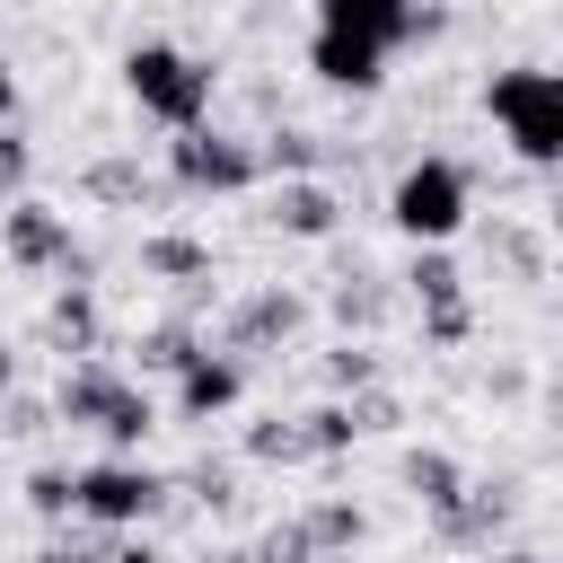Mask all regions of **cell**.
Listing matches in <instances>:
<instances>
[{
  "label": "cell",
  "instance_id": "25",
  "mask_svg": "<svg viewBox=\"0 0 563 563\" xmlns=\"http://www.w3.org/2000/svg\"><path fill=\"white\" fill-rule=\"evenodd\" d=\"M167 493H185V501H202V510H238V466H220V457H202V466H185Z\"/></svg>",
  "mask_w": 563,
  "mask_h": 563
},
{
  "label": "cell",
  "instance_id": "24",
  "mask_svg": "<svg viewBox=\"0 0 563 563\" xmlns=\"http://www.w3.org/2000/svg\"><path fill=\"white\" fill-rule=\"evenodd\" d=\"M194 352H202V334H194V317H167V325H150V334L132 343V361H141V369H167V378H176V369H185Z\"/></svg>",
  "mask_w": 563,
  "mask_h": 563
},
{
  "label": "cell",
  "instance_id": "22",
  "mask_svg": "<svg viewBox=\"0 0 563 563\" xmlns=\"http://www.w3.org/2000/svg\"><path fill=\"white\" fill-rule=\"evenodd\" d=\"M255 158H264V176H317L334 150H325V132H299V123H282V132H273Z\"/></svg>",
  "mask_w": 563,
  "mask_h": 563
},
{
  "label": "cell",
  "instance_id": "1",
  "mask_svg": "<svg viewBox=\"0 0 563 563\" xmlns=\"http://www.w3.org/2000/svg\"><path fill=\"white\" fill-rule=\"evenodd\" d=\"M53 422H70V431H106V440H114V457H132V449L158 431V405H150V387H141V378H114V369L79 361V369L53 387Z\"/></svg>",
  "mask_w": 563,
  "mask_h": 563
},
{
  "label": "cell",
  "instance_id": "8",
  "mask_svg": "<svg viewBox=\"0 0 563 563\" xmlns=\"http://www.w3.org/2000/svg\"><path fill=\"white\" fill-rule=\"evenodd\" d=\"M317 26H325V35H352V44L396 53V44L440 35V26H449V9H431V0H317Z\"/></svg>",
  "mask_w": 563,
  "mask_h": 563
},
{
  "label": "cell",
  "instance_id": "34",
  "mask_svg": "<svg viewBox=\"0 0 563 563\" xmlns=\"http://www.w3.org/2000/svg\"><path fill=\"white\" fill-rule=\"evenodd\" d=\"M18 114V79H9V62H0V123Z\"/></svg>",
  "mask_w": 563,
  "mask_h": 563
},
{
  "label": "cell",
  "instance_id": "9",
  "mask_svg": "<svg viewBox=\"0 0 563 563\" xmlns=\"http://www.w3.org/2000/svg\"><path fill=\"white\" fill-rule=\"evenodd\" d=\"M299 325H308V299L299 290H246L238 308H229V325H220V352L229 361H264V352H282V343H299Z\"/></svg>",
  "mask_w": 563,
  "mask_h": 563
},
{
  "label": "cell",
  "instance_id": "32",
  "mask_svg": "<svg viewBox=\"0 0 563 563\" xmlns=\"http://www.w3.org/2000/svg\"><path fill=\"white\" fill-rule=\"evenodd\" d=\"M106 554H114V545H97V537H53L35 563H106Z\"/></svg>",
  "mask_w": 563,
  "mask_h": 563
},
{
  "label": "cell",
  "instance_id": "13",
  "mask_svg": "<svg viewBox=\"0 0 563 563\" xmlns=\"http://www.w3.org/2000/svg\"><path fill=\"white\" fill-rule=\"evenodd\" d=\"M308 70L325 79V88H343V97H369L378 79H387V53L378 44H352V35H308Z\"/></svg>",
  "mask_w": 563,
  "mask_h": 563
},
{
  "label": "cell",
  "instance_id": "14",
  "mask_svg": "<svg viewBox=\"0 0 563 563\" xmlns=\"http://www.w3.org/2000/svg\"><path fill=\"white\" fill-rule=\"evenodd\" d=\"M264 220H273L282 238H334V229H343V202H334V185H317V176H282Z\"/></svg>",
  "mask_w": 563,
  "mask_h": 563
},
{
  "label": "cell",
  "instance_id": "10",
  "mask_svg": "<svg viewBox=\"0 0 563 563\" xmlns=\"http://www.w3.org/2000/svg\"><path fill=\"white\" fill-rule=\"evenodd\" d=\"M238 396H246V361H229V352H211V343L176 369V413H185V422H220Z\"/></svg>",
  "mask_w": 563,
  "mask_h": 563
},
{
  "label": "cell",
  "instance_id": "2",
  "mask_svg": "<svg viewBox=\"0 0 563 563\" xmlns=\"http://www.w3.org/2000/svg\"><path fill=\"white\" fill-rule=\"evenodd\" d=\"M484 114L501 123V141L528 167H554L563 158V79L554 70H493L484 79Z\"/></svg>",
  "mask_w": 563,
  "mask_h": 563
},
{
  "label": "cell",
  "instance_id": "27",
  "mask_svg": "<svg viewBox=\"0 0 563 563\" xmlns=\"http://www.w3.org/2000/svg\"><path fill=\"white\" fill-rule=\"evenodd\" d=\"M26 510L62 528V519H70V466H35V475H26Z\"/></svg>",
  "mask_w": 563,
  "mask_h": 563
},
{
  "label": "cell",
  "instance_id": "6",
  "mask_svg": "<svg viewBox=\"0 0 563 563\" xmlns=\"http://www.w3.org/2000/svg\"><path fill=\"white\" fill-rule=\"evenodd\" d=\"M0 255H9L18 273H62V282H88V273H97V255L70 238V211H53V202H35V194H9V211H0Z\"/></svg>",
  "mask_w": 563,
  "mask_h": 563
},
{
  "label": "cell",
  "instance_id": "20",
  "mask_svg": "<svg viewBox=\"0 0 563 563\" xmlns=\"http://www.w3.org/2000/svg\"><path fill=\"white\" fill-rule=\"evenodd\" d=\"M405 282H413V299H422V308H457V299H466V273H457V255H449V246H413Z\"/></svg>",
  "mask_w": 563,
  "mask_h": 563
},
{
  "label": "cell",
  "instance_id": "36",
  "mask_svg": "<svg viewBox=\"0 0 563 563\" xmlns=\"http://www.w3.org/2000/svg\"><path fill=\"white\" fill-rule=\"evenodd\" d=\"M501 563H554V554H537V545H510V554H501Z\"/></svg>",
  "mask_w": 563,
  "mask_h": 563
},
{
  "label": "cell",
  "instance_id": "7",
  "mask_svg": "<svg viewBox=\"0 0 563 563\" xmlns=\"http://www.w3.org/2000/svg\"><path fill=\"white\" fill-rule=\"evenodd\" d=\"M167 176H176L185 194H246V185L264 176V158H255V141L194 123V132H176V141H167Z\"/></svg>",
  "mask_w": 563,
  "mask_h": 563
},
{
  "label": "cell",
  "instance_id": "17",
  "mask_svg": "<svg viewBox=\"0 0 563 563\" xmlns=\"http://www.w3.org/2000/svg\"><path fill=\"white\" fill-rule=\"evenodd\" d=\"M325 308H334V325H343V334H378V325H387V282L352 264V273H334Z\"/></svg>",
  "mask_w": 563,
  "mask_h": 563
},
{
  "label": "cell",
  "instance_id": "3",
  "mask_svg": "<svg viewBox=\"0 0 563 563\" xmlns=\"http://www.w3.org/2000/svg\"><path fill=\"white\" fill-rule=\"evenodd\" d=\"M176 493H167V475L158 466H141V457H97V466H70V519H88V528H150L158 510H167Z\"/></svg>",
  "mask_w": 563,
  "mask_h": 563
},
{
  "label": "cell",
  "instance_id": "5",
  "mask_svg": "<svg viewBox=\"0 0 563 563\" xmlns=\"http://www.w3.org/2000/svg\"><path fill=\"white\" fill-rule=\"evenodd\" d=\"M387 220L413 238V246H449L466 229V167L457 158H413L387 194Z\"/></svg>",
  "mask_w": 563,
  "mask_h": 563
},
{
  "label": "cell",
  "instance_id": "26",
  "mask_svg": "<svg viewBox=\"0 0 563 563\" xmlns=\"http://www.w3.org/2000/svg\"><path fill=\"white\" fill-rule=\"evenodd\" d=\"M299 431H308V457H343L361 431H352V413H343V396L334 405H317V413H299Z\"/></svg>",
  "mask_w": 563,
  "mask_h": 563
},
{
  "label": "cell",
  "instance_id": "23",
  "mask_svg": "<svg viewBox=\"0 0 563 563\" xmlns=\"http://www.w3.org/2000/svg\"><path fill=\"white\" fill-rule=\"evenodd\" d=\"M246 457H255V466H308V431H299V413H264V422H246Z\"/></svg>",
  "mask_w": 563,
  "mask_h": 563
},
{
  "label": "cell",
  "instance_id": "37",
  "mask_svg": "<svg viewBox=\"0 0 563 563\" xmlns=\"http://www.w3.org/2000/svg\"><path fill=\"white\" fill-rule=\"evenodd\" d=\"M211 563H264V554H255V545H229V554H211Z\"/></svg>",
  "mask_w": 563,
  "mask_h": 563
},
{
  "label": "cell",
  "instance_id": "4",
  "mask_svg": "<svg viewBox=\"0 0 563 563\" xmlns=\"http://www.w3.org/2000/svg\"><path fill=\"white\" fill-rule=\"evenodd\" d=\"M123 88H132V106H141L150 123H167V132H194V123L211 114V70H202L194 53H176V44H132V53H123Z\"/></svg>",
  "mask_w": 563,
  "mask_h": 563
},
{
  "label": "cell",
  "instance_id": "30",
  "mask_svg": "<svg viewBox=\"0 0 563 563\" xmlns=\"http://www.w3.org/2000/svg\"><path fill=\"white\" fill-rule=\"evenodd\" d=\"M466 334H475V308H466V299H457V308H422V343H440V352H457Z\"/></svg>",
  "mask_w": 563,
  "mask_h": 563
},
{
  "label": "cell",
  "instance_id": "15",
  "mask_svg": "<svg viewBox=\"0 0 563 563\" xmlns=\"http://www.w3.org/2000/svg\"><path fill=\"white\" fill-rule=\"evenodd\" d=\"M290 528L308 537V554H317V563H334V554H352V545L369 537V519H361V501H352V493H325V501H308Z\"/></svg>",
  "mask_w": 563,
  "mask_h": 563
},
{
  "label": "cell",
  "instance_id": "28",
  "mask_svg": "<svg viewBox=\"0 0 563 563\" xmlns=\"http://www.w3.org/2000/svg\"><path fill=\"white\" fill-rule=\"evenodd\" d=\"M343 413H352V431L369 440V431H396L405 422V405L387 396V387H361V396H343Z\"/></svg>",
  "mask_w": 563,
  "mask_h": 563
},
{
  "label": "cell",
  "instance_id": "31",
  "mask_svg": "<svg viewBox=\"0 0 563 563\" xmlns=\"http://www.w3.org/2000/svg\"><path fill=\"white\" fill-rule=\"evenodd\" d=\"M26 167H35V150H26V141L0 123V194H18V185H26Z\"/></svg>",
  "mask_w": 563,
  "mask_h": 563
},
{
  "label": "cell",
  "instance_id": "29",
  "mask_svg": "<svg viewBox=\"0 0 563 563\" xmlns=\"http://www.w3.org/2000/svg\"><path fill=\"white\" fill-rule=\"evenodd\" d=\"M35 431H53V405H35V396H0V440H35Z\"/></svg>",
  "mask_w": 563,
  "mask_h": 563
},
{
  "label": "cell",
  "instance_id": "16",
  "mask_svg": "<svg viewBox=\"0 0 563 563\" xmlns=\"http://www.w3.org/2000/svg\"><path fill=\"white\" fill-rule=\"evenodd\" d=\"M79 194H97V202H114V211H150V202H167V185H158L141 158H88V167H79Z\"/></svg>",
  "mask_w": 563,
  "mask_h": 563
},
{
  "label": "cell",
  "instance_id": "33",
  "mask_svg": "<svg viewBox=\"0 0 563 563\" xmlns=\"http://www.w3.org/2000/svg\"><path fill=\"white\" fill-rule=\"evenodd\" d=\"M106 563H176V554H167V545H150V537H123Z\"/></svg>",
  "mask_w": 563,
  "mask_h": 563
},
{
  "label": "cell",
  "instance_id": "11",
  "mask_svg": "<svg viewBox=\"0 0 563 563\" xmlns=\"http://www.w3.org/2000/svg\"><path fill=\"white\" fill-rule=\"evenodd\" d=\"M510 519H519V493H510V484H475V475H466V493H457V501H449V519H431V528H440V545H493Z\"/></svg>",
  "mask_w": 563,
  "mask_h": 563
},
{
  "label": "cell",
  "instance_id": "21",
  "mask_svg": "<svg viewBox=\"0 0 563 563\" xmlns=\"http://www.w3.org/2000/svg\"><path fill=\"white\" fill-rule=\"evenodd\" d=\"M378 369H387V361H378V343H369V334H343V343L317 361V378H325L334 396H361V387H378Z\"/></svg>",
  "mask_w": 563,
  "mask_h": 563
},
{
  "label": "cell",
  "instance_id": "12",
  "mask_svg": "<svg viewBox=\"0 0 563 563\" xmlns=\"http://www.w3.org/2000/svg\"><path fill=\"white\" fill-rule=\"evenodd\" d=\"M211 273H220V264H211L202 238H185V229H150V238H141V282H167V290L194 299V290H211Z\"/></svg>",
  "mask_w": 563,
  "mask_h": 563
},
{
  "label": "cell",
  "instance_id": "35",
  "mask_svg": "<svg viewBox=\"0 0 563 563\" xmlns=\"http://www.w3.org/2000/svg\"><path fill=\"white\" fill-rule=\"evenodd\" d=\"M9 387H18V352L0 343V396H9Z\"/></svg>",
  "mask_w": 563,
  "mask_h": 563
},
{
  "label": "cell",
  "instance_id": "19",
  "mask_svg": "<svg viewBox=\"0 0 563 563\" xmlns=\"http://www.w3.org/2000/svg\"><path fill=\"white\" fill-rule=\"evenodd\" d=\"M405 493H413L431 519H449V501L466 493V466H457L449 449H405Z\"/></svg>",
  "mask_w": 563,
  "mask_h": 563
},
{
  "label": "cell",
  "instance_id": "18",
  "mask_svg": "<svg viewBox=\"0 0 563 563\" xmlns=\"http://www.w3.org/2000/svg\"><path fill=\"white\" fill-rule=\"evenodd\" d=\"M44 325H53L62 352H97V343H106V317H97V290H88V282H62L53 308H44Z\"/></svg>",
  "mask_w": 563,
  "mask_h": 563
}]
</instances>
